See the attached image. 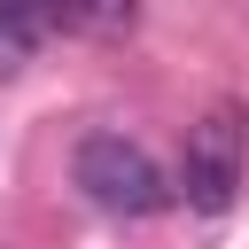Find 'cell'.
Returning a JSON list of instances; mask_svg holds the SVG:
<instances>
[{"instance_id": "obj_3", "label": "cell", "mask_w": 249, "mask_h": 249, "mask_svg": "<svg viewBox=\"0 0 249 249\" xmlns=\"http://www.w3.org/2000/svg\"><path fill=\"white\" fill-rule=\"evenodd\" d=\"M54 23H47V8H23V0H0V78H16L23 62H31V47L47 39Z\"/></svg>"}, {"instance_id": "obj_2", "label": "cell", "mask_w": 249, "mask_h": 249, "mask_svg": "<svg viewBox=\"0 0 249 249\" xmlns=\"http://www.w3.org/2000/svg\"><path fill=\"white\" fill-rule=\"evenodd\" d=\"M241 179H249V132H241V117L233 109L195 117L187 124V148H179V195H187V210H202V218L233 210Z\"/></svg>"}, {"instance_id": "obj_1", "label": "cell", "mask_w": 249, "mask_h": 249, "mask_svg": "<svg viewBox=\"0 0 249 249\" xmlns=\"http://www.w3.org/2000/svg\"><path fill=\"white\" fill-rule=\"evenodd\" d=\"M70 187L93 202V210H109V218H148V210H163L179 187L163 179V163L140 148V140H124V132H86L78 148H70Z\"/></svg>"}, {"instance_id": "obj_4", "label": "cell", "mask_w": 249, "mask_h": 249, "mask_svg": "<svg viewBox=\"0 0 249 249\" xmlns=\"http://www.w3.org/2000/svg\"><path fill=\"white\" fill-rule=\"evenodd\" d=\"M54 31H132L140 8H47Z\"/></svg>"}]
</instances>
